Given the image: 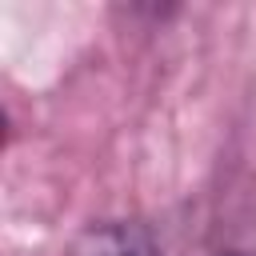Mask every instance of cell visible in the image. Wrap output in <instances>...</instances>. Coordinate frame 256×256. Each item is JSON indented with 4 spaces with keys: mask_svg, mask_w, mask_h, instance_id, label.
Returning <instances> with one entry per match:
<instances>
[{
    "mask_svg": "<svg viewBox=\"0 0 256 256\" xmlns=\"http://www.w3.org/2000/svg\"><path fill=\"white\" fill-rule=\"evenodd\" d=\"M68 256H160V252L140 224H92L72 240Z\"/></svg>",
    "mask_w": 256,
    "mask_h": 256,
    "instance_id": "6da1fadb",
    "label": "cell"
}]
</instances>
